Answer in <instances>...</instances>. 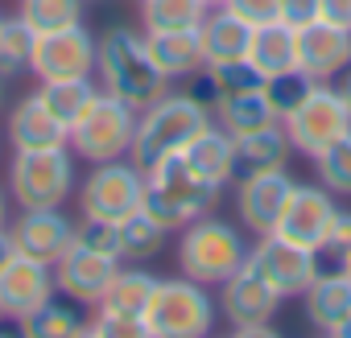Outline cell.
Listing matches in <instances>:
<instances>
[{
  "label": "cell",
  "instance_id": "47",
  "mask_svg": "<svg viewBox=\"0 0 351 338\" xmlns=\"http://www.w3.org/2000/svg\"><path fill=\"white\" fill-rule=\"evenodd\" d=\"M207 5H223V0H207Z\"/></svg>",
  "mask_w": 351,
  "mask_h": 338
},
{
  "label": "cell",
  "instance_id": "9",
  "mask_svg": "<svg viewBox=\"0 0 351 338\" xmlns=\"http://www.w3.org/2000/svg\"><path fill=\"white\" fill-rule=\"evenodd\" d=\"M281 301L285 297L265 276H256L248 264L219 285V313L228 317L232 334H240V338H269V334H277L273 317H277Z\"/></svg>",
  "mask_w": 351,
  "mask_h": 338
},
{
  "label": "cell",
  "instance_id": "45",
  "mask_svg": "<svg viewBox=\"0 0 351 338\" xmlns=\"http://www.w3.org/2000/svg\"><path fill=\"white\" fill-rule=\"evenodd\" d=\"M335 268H343V272H347V276H351V252H343V256H339V264H335Z\"/></svg>",
  "mask_w": 351,
  "mask_h": 338
},
{
  "label": "cell",
  "instance_id": "10",
  "mask_svg": "<svg viewBox=\"0 0 351 338\" xmlns=\"http://www.w3.org/2000/svg\"><path fill=\"white\" fill-rule=\"evenodd\" d=\"M285 132H289V140H293V153H302V157H318V153H326L339 136H347L351 132V112H347V103L339 99V91L330 87V83H318L310 95H306V103L298 107V112H289L285 120Z\"/></svg>",
  "mask_w": 351,
  "mask_h": 338
},
{
  "label": "cell",
  "instance_id": "31",
  "mask_svg": "<svg viewBox=\"0 0 351 338\" xmlns=\"http://www.w3.org/2000/svg\"><path fill=\"white\" fill-rule=\"evenodd\" d=\"M211 13L207 0H141V29H199Z\"/></svg>",
  "mask_w": 351,
  "mask_h": 338
},
{
  "label": "cell",
  "instance_id": "24",
  "mask_svg": "<svg viewBox=\"0 0 351 338\" xmlns=\"http://www.w3.org/2000/svg\"><path fill=\"white\" fill-rule=\"evenodd\" d=\"M261 83H265V75L244 58V62H207L199 75L186 79V91H195L207 107H215L219 99L240 95V91H252V87H261Z\"/></svg>",
  "mask_w": 351,
  "mask_h": 338
},
{
  "label": "cell",
  "instance_id": "6",
  "mask_svg": "<svg viewBox=\"0 0 351 338\" xmlns=\"http://www.w3.org/2000/svg\"><path fill=\"white\" fill-rule=\"evenodd\" d=\"M75 153L71 144L62 148H34V153H13L9 161V194L21 211L34 207H62L79 182H75Z\"/></svg>",
  "mask_w": 351,
  "mask_h": 338
},
{
  "label": "cell",
  "instance_id": "8",
  "mask_svg": "<svg viewBox=\"0 0 351 338\" xmlns=\"http://www.w3.org/2000/svg\"><path fill=\"white\" fill-rule=\"evenodd\" d=\"M79 194V215L99 219V223H120L145 207V169L132 157L99 161L91 165L87 182L75 190Z\"/></svg>",
  "mask_w": 351,
  "mask_h": 338
},
{
  "label": "cell",
  "instance_id": "2",
  "mask_svg": "<svg viewBox=\"0 0 351 338\" xmlns=\"http://www.w3.org/2000/svg\"><path fill=\"white\" fill-rule=\"evenodd\" d=\"M215 124V112L195 95V91H165L161 99H153L149 107H141L136 116V136H132V161L141 169H153L157 161L173 157V153H186L191 140Z\"/></svg>",
  "mask_w": 351,
  "mask_h": 338
},
{
  "label": "cell",
  "instance_id": "18",
  "mask_svg": "<svg viewBox=\"0 0 351 338\" xmlns=\"http://www.w3.org/2000/svg\"><path fill=\"white\" fill-rule=\"evenodd\" d=\"M5 136L13 144V153H34V148H62L71 144V128L46 107V99L38 91L21 95L5 120Z\"/></svg>",
  "mask_w": 351,
  "mask_h": 338
},
{
  "label": "cell",
  "instance_id": "33",
  "mask_svg": "<svg viewBox=\"0 0 351 338\" xmlns=\"http://www.w3.org/2000/svg\"><path fill=\"white\" fill-rule=\"evenodd\" d=\"M34 46H38V34L25 25V17H0V75L13 79V75H25L29 62H34Z\"/></svg>",
  "mask_w": 351,
  "mask_h": 338
},
{
  "label": "cell",
  "instance_id": "3",
  "mask_svg": "<svg viewBox=\"0 0 351 338\" xmlns=\"http://www.w3.org/2000/svg\"><path fill=\"white\" fill-rule=\"evenodd\" d=\"M215 203H219V186L199 174L186 153H173V157L157 161L153 169H145V207L141 211L153 215L169 235L203 215H211Z\"/></svg>",
  "mask_w": 351,
  "mask_h": 338
},
{
  "label": "cell",
  "instance_id": "23",
  "mask_svg": "<svg viewBox=\"0 0 351 338\" xmlns=\"http://www.w3.org/2000/svg\"><path fill=\"white\" fill-rule=\"evenodd\" d=\"M186 157L195 161V169L207 178V182H215L219 190L223 186H232L236 182V174H240V157H236V136L228 132V128H219V124H207L195 140H191V148H186Z\"/></svg>",
  "mask_w": 351,
  "mask_h": 338
},
{
  "label": "cell",
  "instance_id": "36",
  "mask_svg": "<svg viewBox=\"0 0 351 338\" xmlns=\"http://www.w3.org/2000/svg\"><path fill=\"white\" fill-rule=\"evenodd\" d=\"M314 169H318V182L335 198H351V132L339 136L326 153H318L314 157Z\"/></svg>",
  "mask_w": 351,
  "mask_h": 338
},
{
  "label": "cell",
  "instance_id": "34",
  "mask_svg": "<svg viewBox=\"0 0 351 338\" xmlns=\"http://www.w3.org/2000/svg\"><path fill=\"white\" fill-rule=\"evenodd\" d=\"M83 9H87V0H21V17L38 38L83 25Z\"/></svg>",
  "mask_w": 351,
  "mask_h": 338
},
{
  "label": "cell",
  "instance_id": "44",
  "mask_svg": "<svg viewBox=\"0 0 351 338\" xmlns=\"http://www.w3.org/2000/svg\"><path fill=\"white\" fill-rule=\"evenodd\" d=\"M9 203H13V194L0 186V227H9Z\"/></svg>",
  "mask_w": 351,
  "mask_h": 338
},
{
  "label": "cell",
  "instance_id": "26",
  "mask_svg": "<svg viewBox=\"0 0 351 338\" xmlns=\"http://www.w3.org/2000/svg\"><path fill=\"white\" fill-rule=\"evenodd\" d=\"M236 157H240V174H256V169H285L293 157V140L281 120L236 136Z\"/></svg>",
  "mask_w": 351,
  "mask_h": 338
},
{
  "label": "cell",
  "instance_id": "7",
  "mask_svg": "<svg viewBox=\"0 0 351 338\" xmlns=\"http://www.w3.org/2000/svg\"><path fill=\"white\" fill-rule=\"evenodd\" d=\"M136 107L99 91L91 99V107L71 124V153L87 165L99 161H116L132 153V136H136Z\"/></svg>",
  "mask_w": 351,
  "mask_h": 338
},
{
  "label": "cell",
  "instance_id": "14",
  "mask_svg": "<svg viewBox=\"0 0 351 338\" xmlns=\"http://www.w3.org/2000/svg\"><path fill=\"white\" fill-rule=\"evenodd\" d=\"M335 194L322 186V182H298L285 198V211L273 227V235L281 239H293L302 248H314L322 252L326 244V227H330V215H335Z\"/></svg>",
  "mask_w": 351,
  "mask_h": 338
},
{
  "label": "cell",
  "instance_id": "13",
  "mask_svg": "<svg viewBox=\"0 0 351 338\" xmlns=\"http://www.w3.org/2000/svg\"><path fill=\"white\" fill-rule=\"evenodd\" d=\"M298 182L285 169H256V174H236V215L248 235H269L285 211V198Z\"/></svg>",
  "mask_w": 351,
  "mask_h": 338
},
{
  "label": "cell",
  "instance_id": "40",
  "mask_svg": "<svg viewBox=\"0 0 351 338\" xmlns=\"http://www.w3.org/2000/svg\"><path fill=\"white\" fill-rule=\"evenodd\" d=\"M289 29H306L318 21V0H281V17Z\"/></svg>",
  "mask_w": 351,
  "mask_h": 338
},
{
  "label": "cell",
  "instance_id": "32",
  "mask_svg": "<svg viewBox=\"0 0 351 338\" xmlns=\"http://www.w3.org/2000/svg\"><path fill=\"white\" fill-rule=\"evenodd\" d=\"M21 326V334H38V338H75V334H87V317L75 309V305H66V301H42L29 317H21L17 322Z\"/></svg>",
  "mask_w": 351,
  "mask_h": 338
},
{
  "label": "cell",
  "instance_id": "43",
  "mask_svg": "<svg viewBox=\"0 0 351 338\" xmlns=\"http://www.w3.org/2000/svg\"><path fill=\"white\" fill-rule=\"evenodd\" d=\"M335 91H339V99L347 103V112H351V66L339 75V83H335Z\"/></svg>",
  "mask_w": 351,
  "mask_h": 338
},
{
  "label": "cell",
  "instance_id": "37",
  "mask_svg": "<svg viewBox=\"0 0 351 338\" xmlns=\"http://www.w3.org/2000/svg\"><path fill=\"white\" fill-rule=\"evenodd\" d=\"M87 334H95V338H112V334L141 338L145 326H141V322H128V317H116V313H104V309H91V317H87Z\"/></svg>",
  "mask_w": 351,
  "mask_h": 338
},
{
  "label": "cell",
  "instance_id": "17",
  "mask_svg": "<svg viewBox=\"0 0 351 338\" xmlns=\"http://www.w3.org/2000/svg\"><path fill=\"white\" fill-rule=\"evenodd\" d=\"M54 293H58L54 289V268L34 260V256L17 252L5 268H0V317H9V322L29 317Z\"/></svg>",
  "mask_w": 351,
  "mask_h": 338
},
{
  "label": "cell",
  "instance_id": "16",
  "mask_svg": "<svg viewBox=\"0 0 351 338\" xmlns=\"http://www.w3.org/2000/svg\"><path fill=\"white\" fill-rule=\"evenodd\" d=\"M95 42H99V38H95L87 25H71V29L46 34V38H38V46H34L29 70L38 75V83L95 75Z\"/></svg>",
  "mask_w": 351,
  "mask_h": 338
},
{
  "label": "cell",
  "instance_id": "30",
  "mask_svg": "<svg viewBox=\"0 0 351 338\" xmlns=\"http://www.w3.org/2000/svg\"><path fill=\"white\" fill-rule=\"evenodd\" d=\"M38 95H42L46 107L71 128V124L91 107V99L99 95V83H95L91 75H83V79H50V83H38Z\"/></svg>",
  "mask_w": 351,
  "mask_h": 338
},
{
  "label": "cell",
  "instance_id": "39",
  "mask_svg": "<svg viewBox=\"0 0 351 338\" xmlns=\"http://www.w3.org/2000/svg\"><path fill=\"white\" fill-rule=\"evenodd\" d=\"M322 252H330L335 260H339L343 252H351V211L335 207V215H330V227H326V244H322Z\"/></svg>",
  "mask_w": 351,
  "mask_h": 338
},
{
  "label": "cell",
  "instance_id": "15",
  "mask_svg": "<svg viewBox=\"0 0 351 338\" xmlns=\"http://www.w3.org/2000/svg\"><path fill=\"white\" fill-rule=\"evenodd\" d=\"M13 244L21 256H34L42 264H58L66 256V248L79 239V223L62 211V207H34V211H21L13 223Z\"/></svg>",
  "mask_w": 351,
  "mask_h": 338
},
{
  "label": "cell",
  "instance_id": "25",
  "mask_svg": "<svg viewBox=\"0 0 351 338\" xmlns=\"http://www.w3.org/2000/svg\"><path fill=\"white\" fill-rule=\"evenodd\" d=\"M157 281L161 276H153L149 268H124L120 264V272L112 276V285H108V293L99 297V305H91V309H104V313H116V317H128V322H141L145 317V309H149V301H153V289H157Z\"/></svg>",
  "mask_w": 351,
  "mask_h": 338
},
{
  "label": "cell",
  "instance_id": "11",
  "mask_svg": "<svg viewBox=\"0 0 351 338\" xmlns=\"http://www.w3.org/2000/svg\"><path fill=\"white\" fill-rule=\"evenodd\" d=\"M256 276H265L281 297H302L310 289V281L322 272V252L314 248H302L293 239H281V235H256V244L248 248V260H244Z\"/></svg>",
  "mask_w": 351,
  "mask_h": 338
},
{
  "label": "cell",
  "instance_id": "19",
  "mask_svg": "<svg viewBox=\"0 0 351 338\" xmlns=\"http://www.w3.org/2000/svg\"><path fill=\"white\" fill-rule=\"evenodd\" d=\"M298 66L314 79V83H330L351 66V29L314 21L306 29H298Z\"/></svg>",
  "mask_w": 351,
  "mask_h": 338
},
{
  "label": "cell",
  "instance_id": "4",
  "mask_svg": "<svg viewBox=\"0 0 351 338\" xmlns=\"http://www.w3.org/2000/svg\"><path fill=\"white\" fill-rule=\"evenodd\" d=\"M244 260H248V239H244V231L236 223L203 215V219L182 227V239H178L182 276L211 289V285H223L232 272H240Z\"/></svg>",
  "mask_w": 351,
  "mask_h": 338
},
{
  "label": "cell",
  "instance_id": "12",
  "mask_svg": "<svg viewBox=\"0 0 351 338\" xmlns=\"http://www.w3.org/2000/svg\"><path fill=\"white\" fill-rule=\"evenodd\" d=\"M120 264H124L120 256L75 239L66 248V256L54 264V289L66 301H75V305H99V297L108 293V285L120 272Z\"/></svg>",
  "mask_w": 351,
  "mask_h": 338
},
{
  "label": "cell",
  "instance_id": "28",
  "mask_svg": "<svg viewBox=\"0 0 351 338\" xmlns=\"http://www.w3.org/2000/svg\"><path fill=\"white\" fill-rule=\"evenodd\" d=\"M211 112H215V124H219V128H228L232 136L256 132V128H265V124H273V120H277V112H273V103H269V95H265V83H261V87H252V91H240V95L219 99Z\"/></svg>",
  "mask_w": 351,
  "mask_h": 338
},
{
  "label": "cell",
  "instance_id": "46",
  "mask_svg": "<svg viewBox=\"0 0 351 338\" xmlns=\"http://www.w3.org/2000/svg\"><path fill=\"white\" fill-rule=\"evenodd\" d=\"M5 83H9V79H5V75H0V107H5Z\"/></svg>",
  "mask_w": 351,
  "mask_h": 338
},
{
  "label": "cell",
  "instance_id": "1",
  "mask_svg": "<svg viewBox=\"0 0 351 338\" xmlns=\"http://www.w3.org/2000/svg\"><path fill=\"white\" fill-rule=\"evenodd\" d=\"M95 75H99V91L132 103L136 112L169 91V79L153 62L145 34H136L128 25H112V29L99 34V42H95Z\"/></svg>",
  "mask_w": 351,
  "mask_h": 338
},
{
  "label": "cell",
  "instance_id": "5",
  "mask_svg": "<svg viewBox=\"0 0 351 338\" xmlns=\"http://www.w3.org/2000/svg\"><path fill=\"white\" fill-rule=\"evenodd\" d=\"M215 317H219V309H215V297L207 293V285H199L191 276H161L141 326L153 338H203L215 330Z\"/></svg>",
  "mask_w": 351,
  "mask_h": 338
},
{
  "label": "cell",
  "instance_id": "35",
  "mask_svg": "<svg viewBox=\"0 0 351 338\" xmlns=\"http://www.w3.org/2000/svg\"><path fill=\"white\" fill-rule=\"evenodd\" d=\"M314 87H318V83H314L302 66H293V70H281V75H269V79H265V95H269V103H273L277 120H285L289 112H298Z\"/></svg>",
  "mask_w": 351,
  "mask_h": 338
},
{
  "label": "cell",
  "instance_id": "21",
  "mask_svg": "<svg viewBox=\"0 0 351 338\" xmlns=\"http://www.w3.org/2000/svg\"><path fill=\"white\" fill-rule=\"evenodd\" d=\"M252 29L244 17H236L232 9L223 5H211V13L203 17L199 25V38H203V58L207 62H244L248 50H252Z\"/></svg>",
  "mask_w": 351,
  "mask_h": 338
},
{
  "label": "cell",
  "instance_id": "38",
  "mask_svg": "<svg viewBox=\"0 0 351 338\" xmlns=\"http://www.w3.org/2000/svg\"><path fill=\"white\" fill-rule=\"evenodd\" d=\"M223 9H232L248 25H269L281 17V0H223Z\"/></svg>",
  "mask_w": 351,
  "mask_h": 338
},
{
  "label": "cell",
  "instance_id": "42",
  "mask_svg": "<svg viewBox=\"0 0 351 338\" xmlns=\"http://www.w3.org/2000/svg\"><path fill=\"white\" fill-rule=\"evenodd\" d=\"M17 256V244H13V231L9 227H0V268H5L9 260Z\"/></svg>",
  "mask_w": 351,
  "mask_h": 338
},
{
  "label": "cell",
  "instance_id": "20",
  "mask_svg": "<svg viewBox=\"0 0 351 338\" xmlns=\"http://www.w3.org/2000/svg\"><path fill=\"white\" fill-rule=\"evenodd\" d=\"M302 309L318 334H343V326L351 322V276L343 268L318 272L302 293Z\"/></svg>",
  "mask_w": 351,
  "mask_h": 338
},
{
  "label": "cell",
  "instance_id": "22",
  "mask_svg": "<svg viewBox=\"0 0 351 338\" xmlns=\"http://www.w3.org/2000/svg\"><path fill=\"white\" fill-rule=\"evenodd\" d=\"M145 42H149L153 62L165 70L169 83L173 79H191V75H199L207 66L199 29H157V34H145Z\"/></svg>",
  "mask_w": 351,
  "mask_h": 338
},
{
  "label": "cell",
  "instance_id": "27",
  "mask_svg": "<svg viewBox=\"0 0 351 338\" xmlns=\"http://www.w3.org/2000/svg\"><path fill=\"white\" fill-rule=\"evenodd\" d=\"M248 62H252L265 79H269V75H281V70H293V66H298V29H289L285 21L256 25V29H252Z\"/></svg>",
  "mask_w": 351,
  "mask_h": 338
},
{
  "label": "cell",
  "instance_id": "29",
  "mask_svg": "<svg viewBox=\"0 0 351 338\" xmlns=\"http://www.w3.org/2000/svg\"><path fill=\"white\" fill-rule=\"evenodd\" d=\"M116 231H120V260L124 264H145V260H153V256H161V248H165V227L153 219V215H145V211H136V215H128V219H120L116 223Z\"/></svg>",
  "mask_w": 351,
  "mask_h": 338
},
{
  "label": "cell",
  "instance_id": "41",
  "mask_svg": "<svg viewBox=\"0 0 351 338\" xmlns=\"http://www.w3.org/2000/svg\"><path fill=\"white\" fill-rule=\"evenodd\" d=\"M318 21L351 29V0H318Z\"/></svg>",
  "mask_w": 351,
  "mask_h": 338
}]
</instances>
